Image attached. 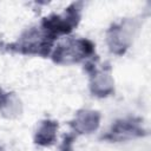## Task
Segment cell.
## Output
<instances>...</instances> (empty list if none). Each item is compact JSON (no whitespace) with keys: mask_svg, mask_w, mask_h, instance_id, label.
I'll return each mask as SVG.
<instances>
[{"mask_svg":"<svg viewBox=\"0 0 151 151\" xmlns=\"http://www.w3.org/2000/svg\"><path fill=\"white\" fill-rule=\"evenodd\" d=\"M131 27H127L125 24L114 26L109 33V45L114 52H124L125 48L130 45L131 41Z\"/></svg>","mask_w":151,"mask_h":151,"instance_id":"cell-2","label":"cell"},{"mask_svg":"<svg viewBox=\"0 0 151 151\" xmlns=\"http://www.w3.org/2000/svg\"><path fill=\"white\" fill-rule=\"evenodd\" d=\"M72 125L79 133H91L96 131L99 125V114L90 110L80 111L77 113Z\"/></svg>","mask_w":151,"mask_h":151,"instance_id":"cell-3","label":"cell"},{"mask_svg":"<svg viewBox=\"0 0 151 151\" xmlns=\"http://www.w3.org/2000/svg\"><path fill=\"white\" fill-rule=\"evenodd\" d=\"M57 129L58 125L55 122H51V120L42 122L37 130L35 142L40 145H51L55 139Z\"/></svg>","mask_w":151,"mask_h":151,"instance_id":"cell-6","label":"cell"},{"mask_svg":"<svg viewBox=\"0 0 151 151\" xmlns=\"http://www.w3.org/2000/svg\"><path fill=\"white\" fill-rule=\"evenodd\" d=\"M6 96H7V94H4L2 90L0 88V109H1V106H2V104H4V101H5V99H6Z\"/></svg>","mask_w":151,"mask_h":151,"instance_id":"cell-7","label":"cell"},{"mask_svg":"<svg viewBox=\"0 0 151 151\" xmlns=\"http://www.w3.org/2000/svg\"><path fill=\"white\" fill-rule=\"evenodd\" d=\"M142 131L143 130L139 127V124L130 119L117 123L112 127L111 133L114 139H126V138H132L134 136H139Z\"/></svg>","mask_w":151,"mask_h":151,"instance_id":"cell-5","label":"cell"},{"mask_svg":"<svg viewBox=\"0 0 151 151\" xmlns=\"http://www.w3.org/2000/svg\"><path fill=\"white\" fill-rule=\"evenodd\" d=\"M92 52V45L87 40H67L59 44L53 53L55 61L70 64L77 63Z\"/></svg>","mask_w":151,"mask_h":151,"instance_id":"cell-1","label":"cell"},{"mask_svg":"<svg viewBox=\"0 0 151 151\" xmlns=\"http://www.w3.org/2000/svg\"><path fill=\"white\" fill-rule=\"evenodd\" d=\"M91 88L96 96H107L113 90V80L109 73L99 71L92 77Z\"/></svg>","mask_w":151,"mask_h":151,"instance_id":"cell-4","label":"cell"}]
</instances>
